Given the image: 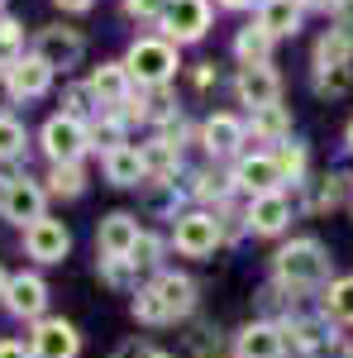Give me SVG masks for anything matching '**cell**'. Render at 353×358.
I'll list each match as a JSON object with an SVG mask.
<instances>
[{
	"label": "cell",
	"instance_id": "ffe728a7",
	"mask_svg": "<svg viewBox=\"0 0 353 358\" xmlns=\"http://www.w3.org/2000/svg\"><path fill=\"white\" fill-rule=\"evenodd\" d=\"M106 177L115 182V187H138V182L148 177V167H143V148H138V143H124V148L106 153Z\"/></svg>",
	"mask_w": 353,
	"mask_h": 358
},
{
	"label": "cell",
	"instance_id": "f6af8a7d",
	"mask_svg": "<svg viewBox=\"0 0 353 358\" xmlns=\"http://www.w3.org/2000/svg\"><path fill=\"white\" fill-rule=\"evenodd\" d=\"M349 358H353V354H349Z\"/></svg>",
	"mask_w": 353,
	"mask_h": 358
},
{
	"label": "cell",
	"instance_id": "9c48e42d",
	"mask_svg": "<svg viewBox=\"0 0 353 358\" xmlns=\"http://www.w3.org/2000/svg\"><path fill=\"white\" fill-rule=\"evenodd\" d=\"M229 182L248 196H268V192H282V167H277L272 153H248V158L234 163V177Z\"/></svg>",
	"mask_w": 353,
	"mask_h": 358
},
{
	"label": "cell",
	"instance_id": "d6a6232c",
	"mask_svg": "<svg viewBox=\"0 0 353 358\" xmlns=\"http://www.w3.org/2000/svg\"><path fill=\"white\" fill-rule=\"evenodd\" d=\"M158 253H163V244H158L148 229H138L134 248H129V268H158Z\"/></svg>",
	"mask_w": 353,
	"mask_h": 358
},
{
	"label": "cell",
	"instance_id": "f546056e",
	"mask_svg": "<svg viewBox=\"0 0 353 358\" xmlns=\"http://www.w3.org/2000/svg\"><path fill=\"white\" fill-rule=\"evenodd\" d=\"M82 187H86V177H82V167H77V163H53V172H48V192L82 196Z\"/></svg>",
	"mask_w": 353,
	"mask_h": 358
},
{
	"label": "cell",
	"instance_id": "7c38bea8",
	"mask_svg": "<svg viewBox=\"0 0 353 358\" xmlns=\"http://www.w3.org/2000/svg\"><path fill=\"white\" fill-rule=\"evenodd\" d=\"M244 138H248V124L239 120V115H229V110L210 115V120L201 124V143H206L210 158H234V153L244 148Z\"/></svg>",
	"mask_w": 353,
	"mask_h": 358
},
{
	"label": "cell",
	"instance_id": "9a60e30c",
	"mask_svg": "<svg viewBox=\"0 0 353 358\" xmlns=\"http://www.w3.org/2000/svg\"><path fill=\"white\" fill-rule=\"evenodd\" d=\"M48 82H53V67H48L43 57H20V62L5 72V86H10L15 101H34V96H43Z\"/></svg>",
	"mask_w": 353,
	"mask_h": 358
},
{
	"label": "cell",
	"instance_id": "e575fe53",
	"mask_svg": "<svg viewBox=\"0 0 353 358\" xmlns=\"http://www.w3.org/2000/svg\"><path fill=\"white\" fill-rule=\"evenodd\" d=\"M163 5H167V0H124V10H129L134 20H158Z\"/></svg>",
	"mask_w": 353,
	"mask_h": 358
},
{
	"label": "cell",
	"instance_id": "d6986e66",
	"mask_svg": "<svg viewBox=\"0 0 353 358\" xmlns=\"http://www.w3.org/2000/svg\"><path fill=\"white\" fill-rule=\"evenodd\" d=\"M153 292L163 296V306H167V315H172V320L196 310V282H191L187 273H163L158 282H153Z\"/></svg>",
	"mask_w": 353,
	"mask_h": 358
},
{
	"label": "cell",
	"instance_id": "cb8c5ba5",
	"mask_svg": "<svg viewBox=\"0 0 353 358\" xmlns=\"http://www.w3.org/2000/svg\"><path fill=\"white\" fill-rule=\"evenodd\" d=\"M272 43H277V38H272L258 20H253V24H244L239 34H234V57H239V67H248V62H268V57H272Z\"/></svg>",
	"mask_w": 353,
	"mask_h": 358
},
{
	"label": "cell",
	"instance_id": "60d3db41",
	"mask_svg": "<svg viewBox=\"0 0 353 358\" xmlns=\"http://www.w3.org/2000/svg\"><path fill=\"white\" fill-rule=\"evenodd\" d=\"M5 287H10V277H5V268H0V296H5Z\"/></svg>",
	"mask_w": 353,
	"mask_h": 358
},
{
	"label": "cell",
	"instance_id": "e0dca14e",
	"mask_svg": "<svg viewBox=\"0 0 353 358\" xmlns=\"http://www.w3.org/2000/svg\"><path fill=\"white\" fill-rule=\"evenodd\" d=\"M258 24L268 29L272 38H296L301 24H305V0H263Z\"/></svg>",
	"mask_w": 353,
	"mask_h": 358
},
{
	"label": "cell",
	"instance_id": "b9f144b4",
	"mask_svg": "<svg viewBox=\"0 0 353 358\" xmlns=\"http://www.w3.org/2000/svg\"><path fill=\"white\" fill-rule=\"evenodd\" d=\"M153 358H167V354H153Z\"/></svg>",
	"mask_w": 353,
	"mask_h": 358
},
{
	"label": "cell",
	"instance_id": "f1b7e54d",
	"mask_svg": "<svg viewBox=\"0 0 353 358\" xmlns=\"http://www.w3.org/2000/svg\"><path fill=\"white\" fill-rule=\"evenodd\" d=\"M20 48H24V29H20V20L0 15V72H10V67L20 62Z\"/></svg>",
	"mask_w": 353,
	"mask_h": 358
},
{
	"label": "cell",
	"instance_id": "836d02e7",
	"mask_svg": "<svg viewBox=\"0 0 353 358\" xmlns=\"http://www.w3.org/2000/svg\"><path fill=\"white\" fill-rule=\"evenodd\" d=\"M91 101H96V96H91V86H72V91H67V110H62V115H77V120H82Z\"/></svg>",
	"mask_w": 353,
	"mask_h": 358
},
{
	"label": "cell",
	"instance_id": "5b68a950",
	"mask_svg": "<svg viewBox=\"0 0 353 358\" xmlns=\"http://www.w3.org/2000/svg\"><path fill=\"white\" fill-rule=\"evenodd\" d=\"M86 148H91L86 120H77V115H53V120L43 124V153H48L53 163H77Z\"/></svg>",
	"mask_w": 353,
	"mask_h": 358
},
{
	"label": "cell",
	"instance_id": "7402d4cb",
	"mask_svg": "<svg viewBox=\"0 0 353 358\" xmlns=\"http://www.w3.org/2000/svg\"><path fill=\"white\" fill-rule=\"evenodd\" d=\"M5 306L15 310V315H38L43 306H48V287L38 282V277H10V287H5Z\"/></svg>",
	"mask_w": 353,
	"mask_h": 358
},
{
	"label": "cell",
	"instance_id": "d590c367",
	"mask_svg": "<svg viewBox=\"0 0 353 358\" xmlns=\"http://www.w3.org/2000/svg\"><path fill=\"white\" fill-rule=\"evenodd\" d=\"M120 358H153V349H143V344H124Z\"/></svg>",
	"mask_w": 353,
	"mask_h": 358
},
{
	"label": "cell",
	"instance_id": "3957f363",
	"mask_svg": "<svg viewBox=\"0 0 353 358\" xmlns=\"http://www.w3.org/2000/svg\"><path fill=\"white\" fill-rule=\"evenodd\" d=\"M210 20H215V5L210 0H167L163 15H158V29H163L167 43H201L210 34Z\"/></svg>",
	"mask_w": 353,
	"mask_h": 358
},
{
	"label": "cell",
	"instance_id": "30bf717a",
	"mask_svg": "<svg viewBox=\"0 0 353 358\" xmlns=\"http://www.w3.org/2000/svg\"><path fill=\"white\" fill-rule=\"evenodd\" d=\"M24 248H29V258H38V263H62L67 258V248H72V229L62 220H34L24 229Z\"/></svg>",
	"mask_w": 353,
	"mask_h": 358
},
{
	"label": "cell",
	"instance_id": "6da1fadb",
	"mask_svg": "<svg viewBox=\"0 0 353 358\" xmlns=\"http://www.w3.org/2000/svg\"><path fill=\"white\" fill-rule=\"evenodd\" d=\"M272 273H277V287H287V292H315L334 277V258L320 239H291L277 248Z\"/></svg>",
	"mask_w": 353,
	"mask_h": 358
},
{
	"label": "cell",
	"instance_id": "8992f818",
	"mask_svg": "<svg viewBox=\"0 0 353 358\" xmlns=\"http://www.w3.org/2000/svg\"><path fill=\"white\" fill-rule=\"evenodd\" d=\"M234 96H239V106H248V110L282 106V77H277V67L272 62H248V67H239Z\"/></svg>",
	"mask_w": 353,
	"mask_h": 358
},
{
	"label": "cell",
	"instance_id": "ab89813d",
	"mask_svg": "<svg viewBox=\"0 0 353 358\" xmlns=\"http://www.w3.org/2000/svg\"><path fill=\"white\" fill-rule=\"evenodd\" d=\"M344 148H353V120H349V129H344Z\"/></svg>",
	"mask_w": 353,
	"mask_h": 358
},
{
	"label": "cell",
	"instance_id": "ba28073f",
	"mask_svg": "<svg viewBox=\"0 0 353 358\" xmlns=\"http://www.w3.org/2000/svg\"><path fill=\"white\" fill-rule=\"evenodd\" d=\"M86 86H91V96H96L101 110H115V106H129L134 101V77H129L124 62H101Z\"/></svg>",
	"mask_w": 353,
	"mask_h": 358
},
{
	"label": "cell",
	"instance_id": "277c9868",
	"mask_svg": "<svg viewBox=\"0 0 353 358\" xmlns=\"http://www.w3.org/2000/svg\"><path fill=\"white\" fill-rule=\"evenodd\" d=\"M219 239H224V229L210 210H187V215H177V229H172V244L177 253H187V258H206V253H215Z\"/></svg>",
	"mask_w": 353,
	"mask_h": 358
},
{
	"label": "cell",
	"instance_id": "4fadbf2b",
	"mask_svg": "<svg viewBox=\"0 0 353 358\" xmlns=\"http://www.w3.org/2000/svg\"><path fill=\"white\" fill-rule=\"evenodd\" d=\"M244 224L253 229V234H282L287 224H291V201H287V192H268V196H253L248 201V215Z\"/></svg>",
	"mask_w": 353,
	"mask_h": 358
},
{
	"label": "cell",
	"instance_id": "74e56055",
	"mask_svg": "<svg viewBox=\"0 0 353 358\" xmlns=\"http://www.w3.org/2000/svg\"><path fill=\"white\" fill-rule=\"evenodd\" d=\"M0 358H29L24 344H0Z\"/></svg>",
	"mask_w": 353,
	"mask_h": 358
},
{
	"label": "cell",
	"instance_id": "8fae6325",
	"mask_svg": "<svg viewBox=\"0 0 353 358\" xmlns=\"http://www.w3.org/2000/svg\"><path fill=\"white\" fill-rule=\"evenodd\" d=\"M0 215H5V220H15V224L43 220V187H38V182H29V177L5 182V192H0Z\"/></svg>",
	"mask_w": 353,
	"mask_h": 358
},
{
	"label": "cell",
	"instance_id": "d4e9b609",
	"mask_svg": "<svg viewBox=\"0 0 353 358\" xmlns=\"http://www.w3.org/2000/svg\"><path fill=\"white\" fill-rule=\"evenodd\" d=\"M248 124H253V134L268 138V143H287V138H291V110H287V106L248 110Z\"/></svg>",
	"mask_w": 353,
	"mask_h": 358
},
{
	"label": "cell",
	"instance_id": "52a82bcc",
	"mask_svg": "<svg viewBox=\"0 0 353 358\" xmlns=\"http://www.w3.org/2000/svg\"><path fill=\"white\" fill-rule=\"evenodd\" d=\"M34 57H43L48 67H77L86 57V38L77 34V29H62V24H48V29H38V43H34Z\"/></svg>",
	"mask_w": 353,
	"mask_h": 358
},
{
	"label": "cell",
	"instance_id": "7a4b0ae2",
	"mask_svg": "<svg viewBox=\"0 0 353 358\" xmlns=\"http://www.w3.org/2000/svg\"><path fill=\"white\" fill-rule=\"evenodd\" d=\"M124 67H129V77L138 86H167L177 77V43H167V38H134L129 43V53H124Z\"/></svg>",
	"mask_w": 353,
	"mask_h": 358
},
{
	"label": "cell",
	"instance_id": "484cf974",
	"mask_svg": "<svg viewBox=\"0 0 353 358\" xmlns=\"http://www.w3.org/2000/svg\"><path fill=\"white\" fill-rule=\"evenodd\" d=\"M272 158H277V167H282V182H291V187H301L305 182V143L301 138H287V143H277L272 148Z\"/></svg>",
	"mask_w": 353,
	"mask_h": 358
},
{
	"label": "cell",
	"instance_id": "83f0119b",
	"mask_svg": "<svg viewBox=\"0 0 353 358\" xmlns=\"http://www.w3.org/2000/svg\"><path fill=\"white\" fill-rule=\"evenodd\" d=\"M349 91H353V67H320V72H315V96L339 101V96H349Z\"/></svg>",
	"mask_w": 353,
	"mask_h": 358
},
{
	"label": "cell",
	"instance_id": "603a6c76",
	"mask_svg": "<svg viewBox=\"0 0 353 358\" xmlns=\"http://www.w3.org/2000/svg\"><path fill=\"white\" fill-rule=\"evenodd\" d=\"M310 187V210H334V206H344L353 196V177L344 172H325V177H315V182H305Z\"/></svg>",
	"mask_w": 353,
	"mask_h": 358
},
{
	"label": "cell",
	"instance_id": "5bb4252c",
	"mask_svg": "<svg viewBox=\"0 0 353 358\" xmlns=\"http://www.w3.org/2000/svg\"><path fill=\"white\" fill-rule=\"evenodd\" d=\"M282 354H287V330L282 325L258 320V325H244L234 334V358H282Z\"/></svg>",
	"mask_w": 353,
	"mask_h": 358
},
{
	"label": "cell",
	"instance_id": "4dcf8cb0",
	"mask_svg": "<svg viewBox=\"0 0 353 358\" xmlns=\"http://www.w3.org/2000/svg\"><path fill=\"white\" fill-rule=\"evenodd\" d=\"M134 320H143V325H167L172 315H167V306H163V296L153 292V287H143L134 296Z\"/></svg>",
	"mask_w": 353,
	"mask_h": 358
},
{
	"label": "cell",
	"instance_id": "44dd1931",
	"mask_svg": "<svg viewBox=\"0 0 353 358\" xmlns=\"http://www.w3.org/2000/svg\"><path fill=\"white\" fill-rule=\"evenodd\" d=\"M320 67H353V34L339 24H329L315 38V72Z\"/></svg>",
	"mask_w": 353,
	"mask_h": 358
},
{
	"label": "cell",
	"instance_id": "1f68e13d",
	"mask_svg": "<svg viewBox=\"0 0 353 358\" xmlns=\"http://www.w3.org/2000/svg\"><path fill=\"white\" fill-rule=\"evenodd\" d=\"M24 153V124L15 115H0V158H20Z\"/></svg>",
	"mask_w": 353,
	"mask_h": 358
},
{
	"label": "cell",
	"instance_id": "7bdbcfd3",
	"mask_svg": "<svg viewBox=\"0 0 353 358\" xmlns=\"http://www.w3.org/2000/svg\"><path fill=\"white\" fill-rule=\"evenodd\" d=\"M349 206H353V196H349Z\"/></svg>",
	"mask_w": 353,
	"mask_h": 358
},
{
	"label": "cell",
	"instance_id": "4316f807",
	"mask_svg": "<svg viewBox=\"0 0 353 358\" xmlns=\"http://www.w3.org/2000/svg\"><path fill=\"white\" fill-rule=\"evenodd\" d=\"M325 310L334 315V320H339V325H353V273H349V277H334V282H329Z\"/></svg>",
	"mask_w": 353,
	"mask_h": 358
},
{
	"label": "cell",
	"instance_id": "ac0fdd59",
	"mask_svg": "<svg viewBox=\"0 0 353 358\" xmlns=\"http://www.w3.org/2000/svg\"><path fill=\"white\" fill-rule=\"evenodd\" d=\"M77 349H82V334L67 320H43L34 330V358H77Z\"/></svg>",
	"mask_w": 353,
	"mask_h": 358
},
{
	"label": "cell",
	"instance_id": "ee69618b",
	"mask_svg": "<svg viewBox=\"0 0 353 358\" xmlns=\"http://www.w3.org/2000/svg\"><path fill=\"white\" fill-rule=\"evenodd\" d=\"M0 5H5V0H0Z\"/></svg>",
	"mask_w": 353,
	"mask_h": 358
},
{
	"label": "cell",
	"instance_id": "8d00e7d4",
	"mask_svg": "<svg viewBox=\"0 0 353 358\" xmlns=\"http://www.w3.org/2000/svg\"><path fill=\"white\" fill-rule=\"evenodd\" d=\"M57 5H62V10H72V15H82V10H91V5H96V0H57Z\"/></svg>",
	"mask_w": 353,
	"mask_h": 358
},
{
	"label": "cell",
	"instance_id": "f35d334b",
	"mask_svg": "<svg viewBox=\"0 0 353 358\" xmlns=\"http://www.w3.org/2000/svg\"><path fill=\"white\" fill-rule=\"evenodd\" d=\"M215 5H224V10H244V5H253V0H215Z\"/></svg>",
	"mask_w": 353,
	"mask_h": 358
},
{
	"label": "cell",
	"instance_id": "2e32d148",
	"mask_svg": "<svg viewBox=\"0 0 353 358\" xmlns=\"http://www.w3.org/2000/svg\"><path fill=\"white\" fill-rule=\"evenodd\" d=\"M134 239H138V220H134V215H124V210L106 215L101 229H96V248H101V258H129Z\"/></svg>",
	"mask_w": 353,
	"mask_h": 358
}]
</instances>
